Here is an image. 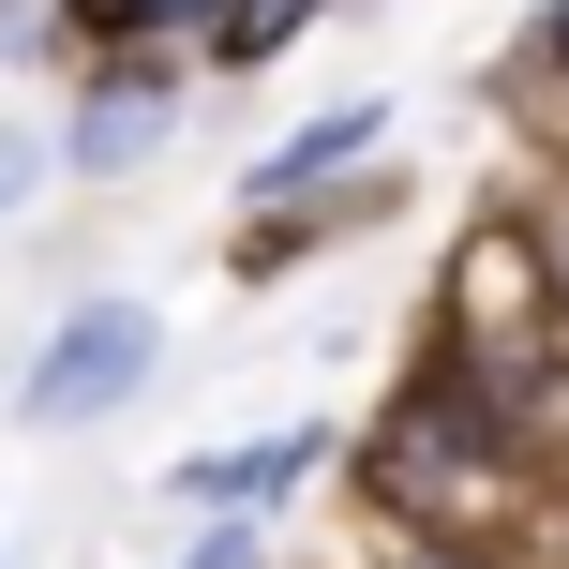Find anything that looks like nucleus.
<instances>
[{
	"label": "nucleus",
	"instance_id": "1",
	"mask_svg": "<svg viewBox=\"0 0 569 569\" xmlns=\"http://www.w3.org/2000/svg\"><path fill=\"white\" fill-rule=\"evenodd\" d=\"M136 390H150V315H136V300H90L76 330L46 345V375H30V420L60 435V420H106V405H136Z\"/></svg>",
	"mask_w": 569,
	"mask_h": 569
},
{
	"label": "nucleus",
	"instance_id": "12",
	"mask_svg": "<svg viewBox=\"0 0 569 569\" xmlns=\"http://www.w3.org/2000/svg\"><path fill=\"white\" fill-rule=\"evenodd\" d=\"M405 569H465V555H405Z\"/></svg>",
	"mask_w": 569,
	"mask_h": 569
},
{
	"label": "nucleus",
	"instance_id": "8",
	"mask_svg": "<svg viewBox=\"0 0 569 569\" xmlns=\"http://www.w3.org/2000/svg\"><path fill=\"white\" fill-rule=\"evenodd\" d=\"M76 16H90V30H120V16H150V0H76Z\"/></svg>",
	"mask_w": 569,
	"mask_h": 569
},
{
	"label": "nucleus",
	"instance_id": "7",
	"mask_svg": "<svg viewBox=\"0 0 569 569\" xmlns=\"http://www.w3.org/2000/svg\"><path fill=\"white\" fill-rule=\"evenodd\" d=\"M30 180H46V150H30V136H0V210H16Z\"/></svg>",
	"mask_w": 569,
	"mask_h": 569
},
{
	"label": "nucleus",
	"instance_id": "2",
	"mask_svg": "<svg viewBox=\"0 0 569 569\" xmlns=\"http://www.w3.org/2000/svg\"><path fill=\"white\" fill-rule=\"evenodd\" d=\"M284 480H315V435H256V450H196V465H180V510H270V495Z\"/></svg>",
	"mask_w": 569,
	"mask_h": 569
},
{
	"label": "nucleus",
	"instance_id": "9",
	"mask_svg": "<svg viewBox=\"0 0 569 569\" xmlns=\"http://www.w3.org/2000/svg\"><path fill=\"white\" fill-rule=\"evenodd\" d=\"M196 569H256V540H210V555H196Z\"/></svg>",
	"mask_w": 569,
	"mask_h": 569
},
{
	"label": "nucleus",
	"instance_id": "3",
	"mask_svg": "<svg viewBox=\"0 0 569 569\" xmlns=\"http://www.w3.org/2000/svg\"><path fill=\"white\" fill-rule=\"evenodd\" d=\"M390 495H420V510L435 495H480V420H435L420 405V420L390 435Z\"/></svg>",
	"mask_w": 569,
	"mask_h": 569
},
{
	"label": "nucleus",
	"instance_id": "6",
	"mask_svg": "<svg viewBox=\"0 0 569 569\" xmlns=\"http://www.w3.org/2000/svg\"><path fill=\"white\" fill-rule=\"evenodd\" d=\"M300 16H315V0H240V16H226V60H270Z\"/></svg>",
	"mask_w": 569,
	"mask_h": 569
},
{
	"label": "nucleus",
	"instance_id": "5",
	"mask_svg": "<svg viewBox=\"0 0 569 569\" xmlns=\"http://www.w3.org/2000/svg\"><path fill=\"white\" fill-rule=\"evenodd\" d=\"M150 120H166L150 90H90V120H76V166H136V150H150Z\"/></svg>",
	"mask_w": 569,
	"mask_h": 569
},
{
	"label": "nucleus",
	"instance_id": "4",
	"mask_svg": "<svg viewBox=\"0 0 569 569\" xmlns=\"http://www.w3.org/2000/svg\"><path fill=\"white\" fill-rule=\"evenodd\" d=\"M375 120H390V106H330L315 136H284V150H270V196H300L315 166H360V150H375Z\"/></svg>",
	"mask_w": 569,
	"mask_h": 569
},
{
	"label": "nucleus",
	"instance_id": "11",
	"mask_svg": "<svg viewBox=\"0 0 569 569\" xmlns=\"http://www.w3.org/2000/svg\"><path fill=\"white\" fill-rule=\"evenodd\" d=\"M150 16H180V30H196V16H210V0H150Z\"/></svg>",
	"mask_w": 569,
	"mask_h": 569
},
{
	"label": "nucleus",
	"instance_id": "10",
	"mask_svg": "<svg viewBox=\"0 0 569 569\" xmlns=\"http://www.w3.org/2000/svg\"><path fill=\"white\" fill-rule=\"evenodd\" d=\"M540 60H555V76H569V16H555V30H540Z\"/></svg>",
	"mask_w": 569,
	"mask_h": 569
}]
</instances>
